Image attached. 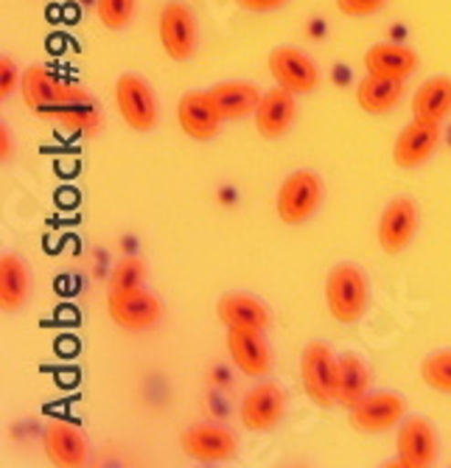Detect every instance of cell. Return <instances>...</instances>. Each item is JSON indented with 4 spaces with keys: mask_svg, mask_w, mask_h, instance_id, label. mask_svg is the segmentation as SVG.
Returning <instances> with one entry per match:
<instances>
[{
    "mask_svg": "<svg viewBox=\"0 0 451 468\" xmlns=\"http://www.w3.org/2000/svg\"><path fill=\"white\" fill-rule=\"evenodd\" d=\"M421 59L418 54L401 46V42H376V46L364 54V70L373 76H387V79H406L418 70Z\"/></svg>",
    "mask_w": 451,
    "mask_h": 468,
    "instance_id": "ffe728a7",
    "label": "cell"
},
{
    "mask_svg": "<svg viewBox=\"0 0 451 468\" xmlns=\"http://www.w3.org/2000/svg\"><path fill=\"white\" fill-rule=\"evenodd\" d=\"M107 314L124 331H146L163 317V303L157 294L143 286L135 289H110L107 294Z\"/></svg>",
    "mask_w": 451,
    "mask_h": 468,
    "instance_id": "8992f818",
    "label": "cell"
},
{
    "mask_svg": "<svg viewBox=\"0 0 451 468\" xmlns=\"http://www.w3.org/2000/svg\"><path fill=\"white\" fill-rule=\"evenodd\" d=\"M398 465L404 468H429L437 463V432L426 418L409 415L398 423L395 435Z\"/></svg>",
    "mask_w": 451,
    "mask_h": 468,
    "instance_id": "8fae6325",
    "label": "cell"
},
{
    "mask_svg": "<svg viewBox=\"0 0 451 468\" xmlns=\"http://www.w3.org/2000/svg\"><path fill=\"white\" fill-rule=\"evenodd\" d=\"M289 0H236V6L244 9V12H256V15H264V12H278L283 9Z\"/></svg>",
    "mask_w": 451,
    "mask_h": 468,
    "instance_id": "1f68e13d",
    "label": "cell"
},
{
    "mask_svg": "<svg viewBox=\"0 0 451 468\" xmlns=\"http://www.w3.org/2000/svg\"><path fill=\"white\" fill-rule=\"evenodd\" d=\"M451 115V79L432 76L413 96V118L424 123H443Z\"/></svg>",
    "mask_w": 451,
    "mask_h": 468,
    "instance_id": "484cf974",
    "label": "cell"
},
{
    "mask_svg": "<svg viewBox=\"0 0 451 468\" xmlns=\"http://www.w3.org/2000/svg\"><path fill=\"white\" fill-rule=\"evenodd\" d=\"M43 449L46 457L57 468H81L88 463V441L81 435V430L70 420L54 418L46 423L43 430Z\"/></svg>",
    "mask_w": 451,
    "mask_h": 468,
    "instance_id": "e0dca14e",
    "label": "cell"
},
{
    "mask_svg": "<svg viewBox=\"0 0 451 468\" xmlns=\"http://www.w3.org/2000/svg\"><path fill=\"white\" fill-rule=\"evenodd\" d=\"M371 367L359 354H342L337 356V385H334V399L340 407L351 410L359 404L367 393H371Z\"/></svg>",
    "mask_w": 451,
    "mask_h": 468,
    "instance_id": "7402d4cb",
    "label": "cell"
},
{
    "mask_svg": "<svg viewBox=\"0 0 451 468\" xmlns=\"http://www.w3.org/2000/svg\"><path fill=\"white\" fill-rule=\"evenodd\" d=\"M424 385L435 393L451 396V351H435L421 362Z\"/></svg>",
    "mask_w": 451,
    "mask_h": 468,
    "instance_id": "4316f807",
    "label": "cell"
},
{
    "mask_svg": "<svg viewBox=\"0 0 451 468\" xmlns=\"http://www.w3.org/2000/svg\"><path fill=\"white\" fill-rule=\"evenodd\" d=\"M112 96H115V107L124 118V123L135 133H152L157 126V99H154V90L149 88V81L135 76V73H124L118 76L115 88H112Z\"/></svg>",
    "mask_w": 451,
    "mask_h": 468,
    "instance_id": "5b68a950",
    "label": "cell"
},
{
    "mask_svg": "<svg viewBox=\"0 0 451 468\" xmlns=\"http://www.w3.org/2000/svg\"><path fill=\"white\" fill-rule=\"evenodd\" d=\"M222 121H241L250 118L258 104H261V90L256 88L253 81H219L208 90Z\"/></svg>",
    "mask_w": 451,
    "mask_h": 468,
    "instance_id": "44dd1931",
    "label": "cell"
},
{
    "mask_svg": "<svg viewBox=\"0 0 451 468\" xmlns=\"http://www.w3.org/2000/svg\"><path fill=\"white\" fill-rule=\"evenodd\" d=\"M157 37L172 62H188L196 51V39H199V28L191 6L183 4V0H169L157 17Z\"/></svg>",
    "mask_w": 451,
    "mask_h": 468,
    "instance_id": "277c9868",
    "label": "cell"
},
{
    "mask_svg": "<svg viewBox=\"0 0 451 468\" xmlns=\"http://www.w3.org/2000/svg\"><path fill=\"white\" fill-rule=\"evenodd\" d=\"M23 73L17 70V62L12 57H0V99H9L15 90H20Z\"/></svg>",
    "mask_w": 451,
    "mask_h": 468,
    "instance_id": "f546056e",
    "label": "cell"
},
{
    "mask_svg": "<svg viewBox=\"0 0 451 468\" xmlns=\"http://www.w3.org/2000/svg\"><path fill=\"white\" fill-rule=\"evenodd\" d=\"M0 160L9 163L12 160V133L6 126H0Z\"/></svg>",
    "mask_w": 451,
    "mask_h": 468,
    "instance_id": "d6a6232c",
    "label": "cell"
},
{
    "mask_svg": "<svg viewBox=\"0 0 451 468\" xmlns=\"http://www.w3.org/2000/svg\"><path fill=\"white\" fill-rule=\"evenodd\" d=\"M180 449L185 452V457L196 463H227L236 457L238 441L219 423H196V427L183 432Z\"/></svg>",
    "mask_w": 451,
    "mask_h": 468,
    "instance_id": "5bb4252c",
    "label": "cell"
},
{
    "mask_svg": "<svg viewBox=\"0 0 451 468\" xmlns=\"http://www.w3.org/2000/svg\"><path fill=\"white\" fill-rule=\"evenodd\" d=\"M227 354L233 365L250 378H264L272 370V351L264 339V331L250 328H227L225 336Z\"/></svg>",
    "mask_w": 451,
    "mask_h": 468,
    "instance_id": "2e32d148",
    "label": "cell"
},
{
    "mask_svg": "<svg viewBox=\"0 0 451 468\" xmlns=\"http://www.w3.org/2000/svg\"><path fill=\"white\" fill-rule=\"evenodd\" d=\"M406 418V401L398 393H367L348 410L351 427L359 435H384Z\"/></svg>",
    "mask_w": 451,
    "mask_h": 468,
    "instance_id": "ba28073f",
    "label": "cell"
},
{
    "mask_svg": "<svg viewBox=\"0 0 451 468\" xmlns=\"http://www.w3.org/2000/svg\"><path fill=\"white\" fill-rule=\"evenodd\" d=\"M31 294V275L20 255L4 252L0 255V309L4 314H15L26 306Z\"/></svg>",
    "mask_w": 451,
    "mask_h": 468,
    "instance_id": "cb8c5ba5",
    "label": "cell"
},
{
    "mask_svg": "<svg viewBox=\"0 0 451 468\" xmlns=\"http://www.w3.org/2000/svg\"><path fill=\"white\" fill-rule=\"evenodd\" d=\"M286 415V393L275 381H261L244 393L238 404V420L247 432H272Z\"/></svg>",
    "mask_w": 451,
    "mask_h": 468,
    "instance_id": "9c48e42d",
    "label": "cell"
},
{
    "mask_svg": "<svg viewBox=\"0 0 451 468\" xmlns=\"http://www.w3.org/2000/svg\"><path fill=\"white\" fill-rule=\"evenodd\" d=\"M387 6V0H337V9L348 17H373Z\"/></svg>",
    "mask_w": 451,
    "mask_h": 468,
    "instance_id": "4dcf8cb0",
    "label": "cell"
},
{
    "mask_svg": "<svg viewBox=\"0 0 451 468\" xmlns=\"http://www.w3.org/2000/svg\"><path fill=\"white\" fill-rule=\"evenodd\" d=\"M325 306L342 325H353L371 306V281L356 264H337L325 278Z\"/></svg>",
    "mask_w": 451,
    "mask_h": 468,
    "instance_id": "6da1fadb",
    "label": "cell"
},
{
    "mask_svg": "<svg viewBox=\"0 0 451 468\" xmlns=\"http://www.w3.org/2000/svg\"><path fill=\"white\" fill-rule=\"evenodd\" d=\"M322 205V180L314 172H292L278 188L275 210L283 225L309 222Z\"/></svg>",
    "mask_w": 451,
    "mask_h": 468,
    "instance_id": "3957f363",
    "label": "cell"
},
{
    "mask_svg": "<svg viewBox=\"0 0 451 468\" xmlns=\"http://www.w3.org/2000/svg\"><path fill=\"white\" fill-rule=\"evenodd\" d=\"M143 281H146V261L141 255H127V259H121L112 267L110 289H135L143 286Z\"/></svg>",
    "mask_w": 451,
    "mask_h": 468,
    "instance_id": "83f0119b",
    "label": "cell"
},
{
    "mask_svg": "<svg viewBox=\"0 0 451 468\" xmlns=\"http://www.w3.org/2000/svg\"><path fill=\"white\" fill-rule=\"evenodd\" d=\"M404 99V81L367 73L356 84V104L367 115H387Z\"/></svg>",
    "mask_w": 451,
    "mask_h": 468,
    "instance_id": "603a6c76",
    "label": "cell"
},
{
    "mask_svg": "<svg viewBox=\"0 0 451 468\" xmlns=\"http://www.w3.org/2000/svg\"><path fill=\"white\" fill-rule=\"evenodd\" d=\"M177 123L185 138H191L196 144H208L219 135L225 121H222L208 90H188L177 101Z\"/></svg>",
    "mask_w": 451,
    "mask_h": 468,
    "instance_id": "4fadbf2b",
    "label": "cell"
},
{
    "mask_svg": "<svg viewBox=\"0 0 451 468\" xmlns=\"http://www.w3.org/2000/svg\"><path fill=\"white\" fill-rule=\"evenodd\" d=\"M418 233V205L409 197H395L384 205L382 217H379V228H376V239L379 247L387 255H401L409 244H413Z\"/></svg>",
    "mask_w": 451,
    "mask_h": 468,
    "instance_id": "30bf717a",
    "label": "cell"
},
{
    "mask_svg": "<svg viewBox=\"0 0 451 468\" xmlns=\"http://www.w3.org/2000/svg\"><path fill=\"white\" fill-rule=\"evenodd\" d=\"M20 93H23V104L28 110H34L37 115H43L51 107L59 104H73L81 99H90V93L79 84L62 81L57 73H51L46 65H31L23 70V84H20Z\"/></svg>",
    "mask_w": 451,
    "mask_h": 468,
    "instance_id": "7a4b0ae2",
    "label": "cell"
},
{
    "mask_svg": "<svg viewBox=\"0 0 451 468\" xmlns=\"http://www.w3.org/2000/svg\"><path fill=\"white\" fill-rule=\"evenodd\" d=\"M300 381L311 404L328 410L334 407L337 385V356L325 343H309L300 354Z\"/></svg>",
    "mask_w": 451,
    "mask_h": 468,
    "instance_id": "52a82bcc",
    "label": "cell"
},
{
    "mask_svg": "<svg viewBox=\"0 0 451 468\" xmlns=\"http://www.w3.org/2000/svg\"><path fill=\"white\" fill-rule=\"evenodd\" d=\"M267 68H269V76L275 79V84H280V88L292 90L298 96L320 88V68L300 48H292V46L275 48L267 57Z\"/></svg>",
    "mask_w": 451,
    "mask_h": 468,
    "instance_id": "7c38bea8",
    "label": "cell"
},
{
    "mask_svg": "<svg viewBox=\"0 0 451 468\" xmlns=\"http://www.w3.org/2000/svg\"><path fill=\"white\" fill-rule=\"evenodd\" d=\"M96 15L104 28L121 31L130 26L135 15V0H96Z\"/></svg>",
    "mask_w": 451,
    "mask_h": 468,
    "instance_id": "f1b7e54d",
    "label": "cell"
},
{
    "mask_svg": "<svg viewBox=\"0 0 451 468\" xmlns=\"http://www.w3.org/2000/svg\"><path fill=\"white\" fill-rule=\"evenodd\" d=\"M39 118H46L51 123H57L62 133L68 135H93L101 130V110L96 107L93 96L90 99H81L73 104H59L46 110Z\"/></svg>",
    "mask_w": 451,
    "mask_h": 468,
    "instance_id": "d4e9b609",
    "label": "cell"
},
{
    "mask_svg": "<svg viewBox=\"0 0 451 468\" xmlns=\"http://www.w3.org/2000/svg\"><path fill=\"white\" fill-rule=\"evenodd\" d=\"M216 317L225 328H250V331H267L272 323L267 303L250 292L222 294L216 301Z\"/></svg>",
    "mask_w": 451,
    "mask_h": 468,
    "instance_id": "d6986e66",
    "label": "cell"
},
{
    "mask_svg": "<svg viewBox=\"0 0 451 468\" xmlns=\"http://www.w3.org/2000/svg\"><path fill=\"white\" fill-rule=\"evenodd\" d=\"M295 118H298V93L280 88V84H275L272 90L261 96V104L253 112L256 130L267 141L283 138L295 126Z\"/></svg>",
    "mask_w": 451,
    "mask_h": 468,
    "instance_id": "9a60e30c",
    "label": "cell"
},
{
    "mask_svg": "<svg viewBox=\"0 0 451 468\" xmlns=\"http://www.w3.org/2000/svg\"><path fill=\"white\" fill-rule=\"evenodd\" d=\"M440 144V123L413 121L398 133L393 144V163L398 168H418L424 165Z\"/></svg>",
    "mask_w": 451,
    "mask_h": 468,
    "instance_id": "ac0fdd59",
    "label": "cell"
}]
</instances>
